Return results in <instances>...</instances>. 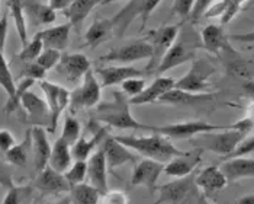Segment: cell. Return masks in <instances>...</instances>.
Returning <instances> with one entry per match:
<instances>
[{
  "instance_id": "23",
  "label": "cell",
  "mask_w": 254,
  "mask_h": 204,
  "mask_svg": "<svg viewBox=\"0 0 254 204\" xmlns=\"http://www.w3.org/2000/svg\"><path fill=\"white\" fill-rule=\"evenodd\" d=\"M176 86V81L173 78L169 76H157L153 81L150 86H147L139 95L135 98L129 100L132 105H147V103H153V102H158V100L169 92L170 89H173Z\"/></svg>"
},
{
  "instance_id": "55",
  "label": "cell",
  "mask_w": 254,
  "mask_h": 204,
  "mask_svg": "<svg viewBox=\"0 0 254 204\" xmlns=\"http://www.w3.org/2000/svg\"><path fill=\"white\" fill-rule=\"evenodd\" d=\"M73 3V0H48V4H50V7H53L56 12L57 10H64V9H67L70 4Z\"/></svg>"
},
{
  "instance_id": "59",
  "label": "cell",
  "mask_w": 254,
  "mask_h": 204,
  "mask_svg": "<svg viewBox=\"0 0 254 204\" xmlns=\"http://www.w3.org/2000/svg\"><path fill=\"white\" fill-rule=\"evenodd\" d=\"M197 204H214L212 202H209L208 200V196H205L203 193L200 194V197H199V200H197Z\"/></svg>"
},
{
  "instance_id": "29",
  "label": "cell",
  "mask_w": 254,
  "mask_h": 204,
  "mask_svg": "<svg viewBox=\"0 0 254 204\" xmlns=\"http://www.w3.org/2000/svg\"><path fill=\"white\" fill-rule=\"evenodd\" d=\"M200 40L203 48L211 54H219L221 50L228 47V38L225 37L222 25H208L200 32Z\"/></svg>"
},
{
  "instance_id": "5",
  "label": "cell",
  "mask_w": 254,
  "mask_h": 204,
  "mask_svg": "<svg viewBox=\"0 0 254 204\" xmlns=\"http://www.w3.org/2000/svg\"><path fill=\"white\" fill-rule=\"evenodd\" d=\"M161 1L163 0H128V3L112 18L115 34L118 37L124 35L135 18H141V29H144Z\"/></svg>"
},
{
  "instance_id": "61",
  "label": "cell",
  "mask_w": 254,
  "mask_h": 204,
  "mask_svg": "<svg viewBox=\"0 0 254 204\" xmlns=\"http://www.w3.org/2000/svg\"><path fill=\"white\" fill-rule=\"evenodd\" d=\"M114 1H122V0H103L102 4H109V3H114Z\"/></svg>"
},
{
  "instance_id": "35",
  "label": "cell",
  "mask_w": 254,
  "mask_h": 204,
  "mask_svg": "<svg viewBox=\"0 0 254 204\" xmlns=\"http://www.w3.org/2000/svg\"><path fill=\"white\" fill-rule=\"evenodd\" d=\"M7 10L15 22V28L19 35L20 42L22 45H25L28 42V25H26L22 0H7Z\"/></svg>"
},
{
  "instance_id": "52",
  "label": "cell",
  "mask_w": 254,
  "mask_h": 204,
  "mask_svg": "<svg viewBox=\"0 0 254 204\" xmlns=\"http://www.w3.org/2000/svg\"><path fill=\"white\" fill-rule=\"evenodd\" d=\"M7 29H9V10H6L0 16V50L4 51L6 38H7Z\"/></svg>"
},
{
  "instance_id": "15",
  "label": "cell",
  "mask_w": 254,
  "mask_h": 204,
  "mask_svg": "<svg viewBox=\"0 0 254 204\" xmlns=\"http://www.w3.org/2000/svg\"><path fill=\"white\" fill-rule=\"evenodd\" d=\"M56 70L67 82L77 83L90 70V60L80 53L61 54V59L56 66Z\"/></svg>"
},
{
  "instance_id": "34",
  "label": "cell",
  "mask_w": 254,
  "mask_h": 204,
  "mask_svg": "<svg viewBox=\"0 0 254 204\" xmlns=\"http://www.w3.org/2000/svg\"><path fill=\"white\" fill-rule=\"evenodd\" d=\"M70 204H100V193L90 184H78L70 188Z\"/></svg>"
},
{
  "instance_id": "44",
  "label": "cell",
  "mask_w": 254,
  "mask_h": 204,
  "mask_svg": "<svg viewBox=\"0 0 254 204\" xmlns=\"http://www.w3.org/2000/svg\"><path fill=\"white\" fill-rule=\"evenodd\" d=\"M61 51L59 50H54V48H44L41 51V54L37 59V63H38L41 67H44L47 72L51 70V69H56V66L59 64L60 59H61Z\"/></svg>"
},
{
  "instance_id": "3",
  "label": "cell",
  "mask_w": 254,
  "mask_h": 204,
  "mask_svg": "<svg viewBox=\"0 0 254 204\" xmlns=\"http://www.w3.org/2000/svg\"><path fill=\"white\" fill-rule=\"evenodd\" d=\"M244 137L246 136L243 133L237 131L234 128H230V130H215V131L200 133L192 137L190 143L195 149H200L203 152L205 150L212 152L221 156L222 159H225L234 152Z\"/></svg>"
},
{
  "instance_id": "26",
  "label": "cell",
  "mask_w": 254,
  "mask_h": 204,
  "mask_svg": "<svg viewBox=\"0 0 254 204\" xmlns=\"http://www.w3.org/2000/svg\"><path fill=\"white\" fill-rule=\"evenodd\" d=\"M70 31L71 23H61L56 26H50L44 31H39V37L42 40L44 48H54L59 51H64L70 41Z\"/></svg>"
},
{
  "instance_id": "51",
  "label": "cell",
  "mask_w": 254,
  "mask_h": 204,
  "mask_svg": "<svg viewBox=\"0 0 254 204\" xmlns=\"http://www.w3.org/2000/svg\"><path fill=\"white\" fill-rule=\"evenodd\" d=\"M15 143H16V139L9 130H4V128L0 130V152L6 153Z\"/></svg>"
},
{
  "instance_id": "36",
  "label": "cell",
  "mask_w": 254,
  "mask_h": 204,
  "mask_svg": "<svg viewBox=\"0 0 254 204\" xmlns=\"http://www.w3.org/2000/svg\"><path fill=\"white\" fill-rule=\"evenodd\" d=\"M34 79H29V78H23V79H19V83L16 85V89H15V95L12 98H7V101L3 106V112L4 114H13L18 108L20 106V100H22V95L29 91L34 85H35Z\"/></svg>"
},
{
  "instance_id": "33",
  "label": "cell",
  "mask_w": 254,
  "mask_h": 204,
  "mask_svg": "<svg viewBox=\"0 0 254 204\" xmlns=\"http://www.w3.org/2000/svg\"><path fill=\"white\" fill-rule=\"evenodd\" d=\"M71 161H73V156H71V146L68 143L65 142L64 139L59 137L53 149H51V156H50V162L48 165L56 169L57 172H61L64 174L70 165H71Z\"/></svg>"
},
{
  "instance_id": "11",
  "label": "cell",
  "mask_w": 254,
  "mask_h": 204,
  "mask_svg": "<svg viewBox=\"0 0 254 204\" xmlns=\"http://www.w3.org/2000/svg\"><path fill=\"white\" fill-rule=\"evenodd\" d=\"M196 48H197V44H193V41L186 40V38L176 40L175 44L167 50V53L161 59L160 64L157 66L154 75L161 76L163 73L175 67H179L188 61H192L196 57Z\"/></svg>"
},
{
  "instance_id": "54",
  "label": "cell",
  "mask_w": 254,
  "mask_h": 204,
  "mask_svg": "<svg viewBox=\"0 0 254 204\" xmlns=\"http://www.w3.org/2000/svg\"><path fill=\"white\" fill-rule=\"evenodd\" d=\"M230 40L237 42H244V44H254V31L246 32V34H234L230 35Z\"/></svg>"
},
{
  "instance_id": "1",
  "label": "cell",
  "mask_w": 254,
  "mask_h": 204,
  "mask_svg": "<svg viewBox=\"0 0 254 204\" xmlns=\"http://www.w3.org/2000/svg\"><path fill=\"white\" fill-rule=\"evenodd\" d=\"M129 105L131 102L128 101L125 94L119 91H114L111 101L99 102L96 105V109H95L96 120L106 124V127H114L118 130L154 131V125L142 124L135 120V117H132Z\"/></svg>"
},
{
  "instance_id": "41",
  "label": "cell",
  "mask_w": 254,
  "mask_h": 204,
  "mask_svg": "<svg viewBox=\"0 0 254 204\" xmlns=\"http://www.w3.org/2000/svg\"><path fill=\"white\" fill-rule=\"evenodd\" d=\"M32 193V188L29 185H13L7 188V193L3 199L1 204H22L25 199H28Z\"/></svg>"
},
{
  "instance_id": "22",
  "label": "cell",
  "mask_w": 254,
  "mask_h": 204,
  "mask_svg": "<svg viewBox=\"0 0 254 204\" xmlns=\"http://www.w3.org/2000/svg\"><path fill=\"white\" fill-rule=\"evenodd\" d=\"M32 134V153H34V168L37 174L41 172L44 168L48 166L50 156H51V149L53 146L50 144L47 130L44 127H32L31 128Z\"/></svg>"
},
{
  "instance_id": "28",
  "label": "cell",
  "mask_w": 254,
  "mask_h": 204,
  "mask_svg": "<svg viewBox=\"0 0 254 204\" xmlns=\"http://www.w3.org/2000/svg\"><path fill=\"white\" fill-rule=\"evenodd\" d=\"M22 4L26 20H29L35 26L53 23L57 18L56 10L50 7V4H44L38 0H22Z\"/></svg>"
},
{
  "instance_id": "24",
  "label": "cell",
  "mask_w": 254,
  "mask_h": 204,
  "mask_svg": "<svg viewBox=\"0 0 254 204\" xmlns=\"http://www.w3.org/2000/svg\"><path fill=\"white\" fill-rule=\"evenodd\" d=\"M222 172L228 183H235L244 178H254V159L247 156H238L225 159L221 165Z\"/></svg>"
},
{
  "instance_id": "50",
  "label": "cell",
  "mask_w": 254,
  "mask_h": 204,
  "mask_svg": "<svg viewBox=\"0 0 254 204\" xmlns=\"http://www.w3.org/2000/svg\"><path fill=\"white\" fill-rule=\"evenodd\" d=\"M0 185H3L6 190L13 187L15 181H13V177H12V172L7 166V162H1L0 161Z\"/></svg>"
},
{
  "instance_id": "14",
  "label": "cell",
  "mask_w": 254,
  "mask_h": 204,
  "mask_svg": "<svg viewBox=\"0 0 254 204\" xmlns=\"http://www.w3.org/2000/svg\"><path fill=\"white\" fill-rule=\"evenodd\" d=\"M100 147L105 152V158L108 163V169L111 172H114L119 166H124L127 163H135L138 162V155L131 150L129 147H127L125 144L118 142L115 137L112 136H106L103 139V142L100 144Z\"/></svg>"
},
{
  "instance_id": "6",
  "label": "cell",
  "mask_w": 254,
  "mask_h": 204,
  "mask_svg": "<svg viewBox=\"0 0 254 204\" xmlns=\"http://www.w3.org/2000/svg\"><path fill=\"white\" fill-rule=\"evenodd\" d=\"M215 66L212 61L202 57H195L192 60L189 72L176 81L177 89H183L193 94H209L211 76L215 73Z\"/></svg>"
},
{
  "instance_id": "32",
  "label": "cell",
  "mask_w": 254,
  "mask_h": 204,
  "mask_svg": "<svg viewBox=\"0 0 254 204\" xmlns=\"http://www.w3.org/2000/svg\"><path fill=\"white\" fill-rule=\"evenodd\" d=\"M31 152H32V134H31V128H28L26 133H25L23 140L20 143H15L4 153V161L9 165L23 168V166H26Z\"/></svg>"
},
{
  "instance_id": "43",
  "label": "cell",
  "mask_w": 254,
  "mask_h": 204,
  "mask_svg": "<svg viewBox=\"0 0 254 204\" xmlns=\"http://www.w3.org/2000/svg\"><path fill=\"white\" fill-rule=\"evenodd\" d=\"M47 76V70L44 67H41L37 61H28L23 63V66L20 67L18 79H23V78H29L34 81H44Z\"/></svg>"
},
{
  "instance_id": "49",
  "label": "cell",
  "mask_w": 254,
  "mask_h": 204,
  "mask_svg": "<svg viewBox=\"0 0 254 204\" xmlns=\"http://www.w3.org/2000/svg\"><path fill=\"white\" fill-rule=\"evenodd\" d=\"M215 3V0H195V4H193V9L190 12V20L196 22L200 18H203V15L206 13V10Z\"/></svg>"
},
{
  "instance_id": "58",
  "label": "cell",
  "mask_w": 254,
  "mask_h": 204,
  "mask_svg": "<svg viewBox=\"0 0 254 204\" xmlns=\"http://www.w3.org/2000/svg\"><path fill=\"white\" fill-rule=\"evenodd\" d=\"M246 117H249L252 121L254 122V100H252V102L247 105V109H246Z\"/></svg>"
},
{
  "instance_id": "56",
  "label": "cell",
  "mask_w": 254,
  "mask_h": 204,
  "mask_svg": "<svg viewBox=\"0 0 254 204\" xmlns=\"http://www.w3.org/2000/svg\"><path fill=\"white\" fill-rule=\"evenodd\" d=\"M243 89H244V92L254 100V81H247L244 85H243Z\"/></svg>"
},
{
  "instance_id": "31",
  "label": "cell",
  "mask_w": 254,
  "mask_h": 204,
  "mask_svg": "<svg viewBox=\"0 0 254 204\" xmlns=\"http://www.w3.org/2000/svg\"><path fill=\"white\" fill-rule=\"evenodd\" d=\"M112 32H115L112 18L111 19H96L86 31L84 42L90 48H96L98 45L103 44L108 40L112 35Z\"/></svg>"
},
{
  "instance_id": "10",
  "label": "cell",
  "mask_w": 254,
  "mask_h": 204,
  "mask_svg": "<svg viewBox=\"0 0 254 204\" xmlns=\"http://www.w3.org/2000/svg\"><path fill=\"white\" fill-rule=\"evenodd\" d=\"M100 95H102V86L98 76L95 75L93 70H89L81 79V85L74 92H71L70 108L73 112L81 108H93L100 102Z\"/></svg>"
},
{
  "instance_id": "21",
  "label": "cell",
  "mask_w": 254,
  "mask_h": 204,
  "mask_svg": "<svg viewBox=\"0 0 254 204\" xmlns=\"http://www.w3.org/2000/svg\"><path fill=\"white\" fill-rule=\"evenodd\" d=\"M227 184V177L218 165L206 166L205 169L196 172V185L203 191L205 196H212L218 191H222Z\"/></svg>"
},
{
  "instance_id": "13",
  "label": "cell",
  "mask_w": 254,
  "mask_h": 204,
  "mask_svg": "<svg viewBox=\"0 0 254 204\" xmlns=\"http://www.w3.org/2000/svg\"><path fill=\"white\" fill-rule=\"evenodd\" d=\"M20 106L25 109L28 122L32 127L37 125V127H44L48 130L51 115H50V108H48V103L45 100H42L37 94L31 92V89H29L22 95Z\"/></svg>"
},
{
  "instance_id": "9",
  "label": "cell",
  "mask_w": 254,
  "mask_h": 204,
  "mask_svg": "<svg viewBox=\"0 0 254 204\" xmlns=\"http://www.w3.org/2000/svg\"><path fill=\"white\" fill-rule=\"evenodd\" d=\"M151 54H153V48H151L150 42L147 40H137L131 41L125 45L117 47L99 59L102 63L129 66L131 63L150 59Z\"/></svg>"
},
{
  "instance_id": "53",
  "label": "cell",
  "mask_w": 254,
  "mask_h": 204,
  "mask_svg": "<svg viewBox=\"0 0 254 204\" xmlns=\"http://www.w3.org/2000/svg\"><path fill=\"white\" fill-rule=\"evenodd\" d=\"M254 127V122L249 118V117H244V118H241V120H238L237 122H234L230 128H234L237 131H240V133H243L244 136H247L252 130H253Z\"/></svg>"
},
{
  "instance_id": "27",
  "label": "cell",
  "mask_w": 254,
  "mask_h": 204,
  "mask_svg": "<svg viewBox=\"0 0 254 204\" xmlns=\"http://www.w3.org/2000/svg\"><path fill=\"white\" fill-rule=\"evenodd\" d=\"M108 128L109 127H99L98 131L93 133L90 139L80 137L77 142L71 146V156L74 161H87L93 152L102 144L103 139L108 136Z\"/></svg>"
},
{
  "instance_id": "48",
  "label": "cell",
  "mask_w": 254,
  "mask_h": 204,
  "mask_svg": "<svg viewBox=\"0 0 254 204\" xmlns=\"http://www.w3.org/2000/svg\"><path fill=\"white\" fill-rule=\"evenodd\" d=\"M247 0H230L228 6H227V10L224 12V15L221 16V25L224 26L225 23H228L230 20H233L235 18V15L241 10L243 4L246 3Z\"/></svg>"
},
{
  "instance_id": "20",
  "label": "cell",
  "mask_w": 254,
  "mask_h": 204,
  "mask_svg": "<svg viewBox=\"0 0 254 204\" xmlns=\"http://www.w3.org/2000/svg\"><path fill=\"white\" fill-rule=\"evenodd\" d=\"M95 75L98 76L102 88H109L121 85L124 81L135 76H145V73L132 66H122V64H111L96 69Z\"/></svg>"
},
{
  "instance_id": "30",
  "label": "cell",
  "mask_w": 254,
  "mask_h": 204,
  "mask_svg": "<svg viewBox=\"0 0 254 204\" xmlns=\"http://www.w3.org/2000/svg\"><path fill=\"white\" fill-rule=\"evenodd\" d=\"M102 3L103 0H73V3L63 10V15L67 18L68 23H71V26H80L89 13Z\"/></svg>"
},
{
  "instance_id": "12",
  "label": "cell",
  "mask_w": 254,
  "mask_h": 204,
  "mask_svg": "<svg viewBox=\"0 0 254 204\" xmlns=\"http://www.w3.org/2000/svg\"><path fill=\"white\" fill-rule=\"evenodd\" d=\"M224 127L215 125L211 122L202 121V120H195V121H183V122H173V124H166L154 127V131L160 133L169 139H192L200 133L206 131H215V130H222Z\"/></svg>"
},
{
  "instance_id": "17",
  "label": "cell",
  "mask_w": 254,
  "mask_h": 204,
  "mask_svg": "<svg viewBox=\"0 0 254 204\" xmlns=\"http://www.w3.org/2000/svg\"><path fill=\"white\" fill-rule=\"evenodd\" d=\"M34 187L44 196H60L70 193V184L67 183L64 174L57 172L50 165L38 172V177L34 183Z\"/></svg>"
},
{
  "instance_id": "38",
  "label": "cell",
  "mask_w": 254,
  "mask_h": 204,
  "mask_svg": "<svg viewBox=\"0 0 254 204\" xmlns=\"http://www.w3.org/2000/svg\"><path fill=\"white\" fill-rule=\"evenodd\" d=\"M42 50H44V44H42V40H41L39 34L37 32L32 40L28 41L25 45H22V50H20L19 54L16 56V59L22 61V63L35 61L38 59V56L41 54Z\"/></svg>"
},
{
  "instance_id": "42",
  "label": "cell",
  "mask_w": 254,
  "mask_h": 204,
  "mask_svg": "<svg viewBox=\"0 0 254 204\" xmlns=\"http://www.w3.org/2000/svg\"><path fill=\"white\" fill-rule=\"evenodd\" d=\"M147 88V82L144 76H135V78H129L127 81H124L121 83V89L122 92L128 97V98H135L137 95H139L144 89Z\"/></svg>"
},
{
  "instance_id": "46",
  "label": "cell",
  "mask_w": 254,
  "mask_h": 204,
  "mask_svg": "<svg viewBox=\"0 0 254 204\" xmlns=\"http://www.w3.org/2000/svg\"><path fill=\"white\" fill-rule=\"evenodd\" d=\"M193 4H195V0H175L172 12H173V15H177L179 18L186 19L190 16Z\"/></svg>"
},
{
  "instance_id": "16",
  "label": "cell",
  "mask_w": 254,
  "mask_h": 204,
  "mask_svg": "<svg viewBox=\"0 0 254 204\" xmlns=\"http://www.w3.org/2000/svg\"><path fill=\"white\" fill-rule=\"evenodd\" d=\"M164 165L166 163L144 158L134 168V172L131 177V185H142V187L148 188V191L151 194H154L157 191L158 178L164 171Z\"/></svg>"
},
{
  "instance_id": "19",
  "label": "cell",
  "mask_w": 254,
  "mask_h": 204,
  "mask_svg": "<svg viewBox=\"0 0 254 204\" xmlns=\"http://www.w3.org/2000/svg\"><path fill=\"white\" fill-rule=\"evenodd\" d=\"M108 163L105 158V152L102 147L93 152V155L87 159V180L92 187H95L100 194L109 190L108 185Z\"/></svg>"
},
{
  "instance_id": "2",
  "label": "cell",
  "mask_w": 254,
  "mask_h": 204,
  "mask_svg": "<svg viewBox=\"0 0 254 204\" xmlns=\"http://www.w3.org/2000/svg\"><path fill=\"white\" fill-rule=\"evenodd\" d=\"M114 137L118 142L129 147L131 150L137 152V155L157 162L167 163L172 158L183 153L172 143L169 137L156 131L151 136H114Z\"/></svg>"
},
{
  "instance_id": "47",
  "label": "cell",
  "mask_w": 254,
  "mask_h": 204,
  "mask_svg": "<svg viewBox=\"0 0 254 204\" xmlns=\"http://www.w3.org/2000/svg\"><path fill=\"white\" fill-rule=\"evenodd\" d=\"M250 153H254V136H250V137H244L241 143L237 146L234 152L225 158V159H231V158H238V156H247ZM224 159V161H225Z\"/></svg>"
},
{
  "instance_id": "37",
  "label": "cell",
  "mask_w": 254,
  "mask_h": 204,
  "mask_svg": "<svg viewBox=\"0 0 254 204\" xmlns=\"http://www.w3.org/2000/svg\"><path fill=\"white\" fill-rule=\"evenodd\" d=\"M0 88L6 92L7 98H12L15 95V89H16L15 78L10 72L9 63L4 59L1 50H0Z\"/></svg>"
},
{
  "instance_id": "7",
  "label": "cell",
  "mask_w": 254,
  "mask_h": 204,
  "mask_svg": "<svg viewBox=\"0 0 254 204\" xmlns=\"http://www.w3.org/2000/svg\"><path fill=\"white\" fill-rule=\"evenodd\" d=\"M182 25H164L156 29L148 31V35L145 40L150 42L153 48V54L150 57V63L145 67V75H154L157 66L160 64L161 59L167 53V50L175 44V41L179 38Z\"/></svg>"
},
{
  "instance_id": "39",
  "label": "cell",
  "mask_w": 254,
  "mask_h": 204,
  "mask_svg": "<svg viewBox=\"0 0 254 204\" xmlns=\"http://www.w3.org/2000/svg\"><path fill=\"white\" fill-rule=\"evenodd\" d=\"M64 177L70 187L84 183L87 180V161H74L64 172Z\"/></svg>"
},
{
  "instance_id": "57",
  "label": "cell",
  "mask_w": 254,
  "mask_h": 204,
  "mask_svg": "<svg viewBox=\"0 0 254 204\" xmlns=\"http://www.w3.org/2000/svg\"><path fill=\"white\" fill-rule=\"evenodd\" d=\"M235 204H254V193L253 194H247V196H243L240 197Z\"/></svg>"
},
{
  "instance_id": "18",
  "label": "cell",
  "mask_w": 254,
  "mask_h": 204,
  "mask_svg": "<svg viewBox=\"0 0 254 204\" xmlns=\"http://www.w3.org/2000/svg\"><path fill=\"white\" fill-rule=\"evenodd\" d=\"M202 153L203 150L195 149L192 152H183L182 155L172 158L169 162L164 165V174L169 177L182 178L192 172H195L199 163L202 162Z\"/></svg>"
},
{
  "instance_id": "40",
  "label": "cell",
  "mask_w": 254,
  "mask_h": 204,
  "mask_svg": "<svg viewBox=\"0 0 254 204\" xmlns=\"http://www.w3.org/2000/svg\"><path fill=\"white\" fill-rule=\"evenodd\" d=\"M80 134H81V125L77 118H74L73 115H67L63 124L61 139H64L70 146H73L80 139Z\"/></svg>"
},
{
  "instance_id": "45",
  "label": "cell",
  "mask_w": 254,
  "mask_h": 204,
  "mask_svg": "<svg viewBox=\"0 0 254 204\" xmlns=\"http://www.w3.org/2000/svg\"><path fill=\"white\" fill-rule=\"evenodd\" d=\"M100 204H131V200L127 191L108 190L106 193L100 194Z\"/></svg>"
},
{
  "instance_id": "4",
  "label": "cell",
  "mask_w": 254,
  "mask_h": 204,
  "mask_svg": "<svg viewBox=\"0 0 254 204\" xmlns=\"http://www.w3.org/2000/svg\"><path fill=\"white\" fill-rule=\"evenodd\" d=\"M158 200L154 204H197L200 190L196 185V171L157 187Z\"/></svg>"
},
{
  "instance_id": "60",
  "label": "cell",
  "mask_w": 254,
  "mask_h": 204,
  "mask_svg": "<svg viewBox=\"0 0 254 204\" xmlns=\"http://www.w3.org/2000/svg\"><path fill=\"white\" fill-rule=\"evenodd\" d=\"M50 204H70V199L67 197V199H61L59 202H56V203H50Z\"/></svg>"
},
{
  "instance_id": "8",
  "label": "cell",
  "mask_w": 254,
  "mask_h": 204,
  "mask_svg": "<svg viewBox=\"0 0 254 204\" xmlns=\"http://www.w3.org/2000/svg\"><path fill=\"white\" fill-rule=\"evenodd\" d=\"M39 88H41V91H42V94L45 97V101L48 103V108H50L51 121H50L48 131L50 133H56L60 117L63 115L65 108L70 105L71 92L68 89H65L64 86L56 83V82L45 81V79L39 81Z\"/></svg>"
},
{
  "instance_id": "25",
  "label": "cell",
  "mask_w": 254,
  "mask_h": 204,
  "mask_svg": "<svg viewBox=\"0 0 254 204\" xmlns=\"http://www.w3.org/2000/svg\"><path fill=\"white\" fill-rule=\"evenodd\" d=\"M214 94H193V92H188L183 89H177L173 88L169 92H166L158 102L160 103H169V105H203L206 102L212 101Z\"/></svg>"
}]
</instances>
